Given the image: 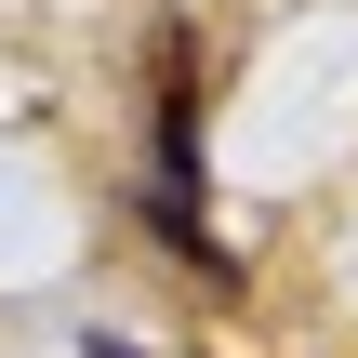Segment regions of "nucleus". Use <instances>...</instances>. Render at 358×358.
Instances as JSON below:
<instances>
[{
  "label": "nucleus",
  "instance_id": "1",
  "mask_svg": "<svg viewBox=\"0 0 358 358\" xmlns=\"http://www.w3.org/2000/svg\"><path fill=\"white\" fill-rule=\"evenodd\" d=\"M93 358H133V345H93Z\"/></svg>",
  "mask_w": 358,
  "mask_h": 358
}]
</instances>
